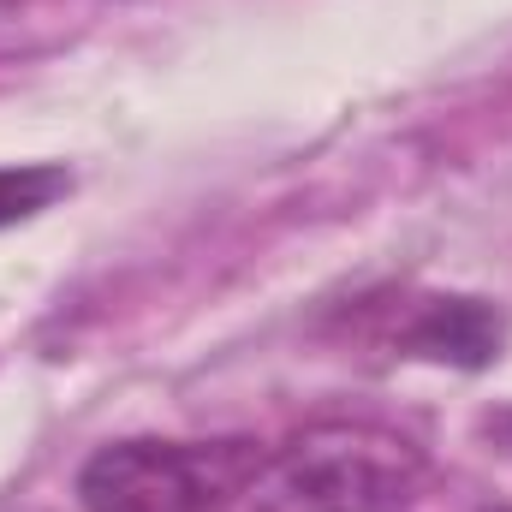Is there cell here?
Returning a JSON list of instances; mask_svg holds the SVG:
<instances>
[{
  "instance_id": "6da1fadb",
  "label": "cell",
  "mask_w": 512,
  "mask_h": 512,
  "mask_svg": "<svg viewBox=\"0 0 512 512\" xmlns=\"http://www.w3.org/2000/svg\"><path fill=\"white\" fill-rule=\"evenodd\" d=\"M251 441H114L78 471L84 512H221L251 477Z\"/></svg>"
},
{
  "instance_id": "7a4b0ae2",
  "label": "cell",
  "mask_w": 512,
  "mask_h": 512,
  "mask_svg": "<svg viewBox=\"0 0 512 512\" xmlns=\"http://www.w3.org/2000/svg\"><path fill=\"white\" fill-rule=\"evenodd\" d=\"M423 453L376 423H322L298 435L268 477L280 512H382L405 501L417 483Z\"/></svg>"
},
{
  "instance_id": "3957f363",
  "label": "cell",
  "mask_w": 512,
  "mask_h": 512,
  "mask_svg": "<svg viewBox=\"0 0 512 512\" xmlns=\"http://www.w3.org/2000/svg\"><path fill=\"white\" fill-rule=\"evenodd\" d=\"M411 346L429 358H453V364H489V352L501 346V316H489L477 298H441L429 304Z\"/></svg>"
},
{
  "instance_id": "277c9868",
  "label": "cell",
  "mask_w": 512,
  "mask_h": 512,
  "mask_svg": "<svg viewBox=\"0 0 512 512\" xmlns=\"http://www.w3.org/2000/svg\"><path fill=\"white\" fill-rule=\"evenodd\" d=\"M72 191V173L54 161H30V167H0V227H18L30 215H42L48 203H60Z\"/></svg>"
},
{
  "instance_id": "5b68a950",
  "label": "cell",
  "mask_w": 512,
  "mask_h": 512,
  "mask_svg": "<svg viewBox=\"0 0 512 512\" xmlns=\"http://www.w3.org/2000/svg\"><path fill=\"white\" fill-rule=\"evenodd\" d=\"M489 512H512V507H489Z\"/></svg>"
}]
</instances>
